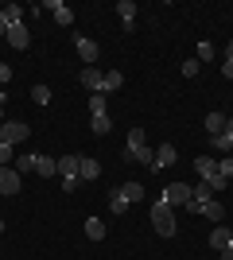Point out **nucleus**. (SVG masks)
<instances>
[{
    "label": "nucleus",
    "mask_w": 233,
    "mask_h": 260,
    "mask_svg": "<svg viewBox=\"0 0 233 260\" xmlns=\"http://www.w3.org/2000/svg\"><path fill=\"white\" fill-rule=\"evenodd\" d=\"M124 159L144 163V167H152V163H155V148L148 144V132H144V128H132V132H128V148H124Z\"/></svg>",
    "instance_id": "obj_1"
},
{
    "label": "nucleus",
    "mask_w": 233,
    "mask_h": 260,
    "mask_svg": "<svg viewBox=\"0 0 233 260\" xmlns=\"http://www.w3.org/2000/svg\"><path fill=\"white\" fill-rule=\"evenodd\" d=\"M148 217H152V225H155V233H159V237H175L179 221H175V210L167 206L163 198H155V202H152V210H148Z\"/></svg>",
    "instance_id": "obj_2"
},
{
    "label": "nucleus",
    "mask_w": 233,
    "mask_h": 260,
    "mask_svg": "<svg viewBox=\"0 0 233 260\" xmlns=\"http://www.w3.org/2000/svg\"><path fill=\"white\" fill-rule=\"evenodd\" d=\"M27 136H31V128H27L23 120H4V124H0V140L12 144V148H16V144H23Z\"/></svg>",
    "instance_id": "obj_3"
},
{
    "label": "nucleus",
    "mask_w": 233,
    "mask_h": 260,
    "mask_svg": "<svg viewBox=\"0 0 233 260\" xmlns=\"http://www.w3.org/2000/svg\"><path fill=\"white\" fill-rule=\"evenodd\" d=\"M163 202L167 206H187L190 202V186L187 183H167L163 186Z\"/></svg>",
    "instance_id": "obj_4"
},
{
    "label": "nucleus",
    "mask_w": 233,
    "mask_h": 260,
    "mask_svg": "<svg viewBox=\"0 0 233 260\" xmlns=\"http://www.w3.org/2000/svg\"><path fill=\"white\" fill-rule=\"evenodd\" d=\"M20 171H16V167H0V194H20Z\"/></svg>",
    "instance_id": "obj_5"
},
{
    "label": "nucleus",
    "mask_w": 233,
    "mask_h": 260,
    "mask_svg": "<svg viewBox=\"0 0 233 260\" xmlns=\"http://www.w3.org/2000/svg\"><path fill=\"white\" fill-rule=\"evenodd\" d=\"M179 152H175V144H159L155 148V163H152V171H167V167H175Z\"/></svg>",
    "instance_id": "obj_6"
},
{
    "label": "nucleus",
    "mask_w": 233,
    "mask_h": 260,
    "mask_svg": "<svg viewBox=\"0 0 233 260\" xmlns=\"http://www.w3.org/2000/svg\"><path fill=\"white\" fill-rule=\"evenodd\" d=\"M4 39H8V47H16V51H27V47H31V35H27V27H23V23H12Z\"/></svg>",
    "instance_id": "obj_7"
},
{
    "label": "nucleus",
    "mask_w": 233,
    "mask_h": 260,
    "mask_svg": "<svg viewBox=\"0 0 233 260\" xmlns=\"http://www.w3.org/2000/svg\"><path fill=\"white\" fill-rule=\"evenodd\" d=\"M74 51H78V58H82L86 66L97 62V43H93V39H86V35H78V39H74Z\"/></svg>",
    "instance_id": "obj_8"
},
{
    "label": "nucleus",
    "mask_w": 233,
    "mask_h": 260,
    "mask_svg": "<svg viewBox=\"0 0 233 260\" xmlns=\"http://www.w3.org/2000/svg\"><path fill=\"white\" fill-rule=\"evenodd\" d=\"M82 86H86L89 93H101V86H105V74H101L97 66H82Z\"/></svg>",
    "instance_id": "obj_9"
},
{
    "label": "nucleus",
    "mask_w": 233,
    "mask_h": 260,
    "mask_svg": "<svg viewBox=\"0 0 233 260\" xmlns=\"http://www.w3.org/2000/svg\"><path fill=\"white\" fill-rule=\"evenodd\" d=\"M78 167H82V155H58V179H78Z\"/></svg>",
    "instance_id": "obj_10"
},
{
    "label": "nucleus",
    "mask_w": 233,
    "mask_h": 260,
    "mask_svg": "<svg viewBox=\"0 0 233 260\" xmlns=\"http://www.w3.org/2000/svg\"><path fill=\"white\" fill-rule=\"evenodd\" d=\"M229 245H233V233H229V229H222V225H214V229H210V249L225 252Z\"/></svg>",
    "instance_id": "obj_11"
},
{
    "label": "nucleus",
    "mask_w": 233,
    "mask_h": 260,
    "mask_svg": "<svg viewBox=\"0 0 233 260\" xmlns=\"http://www.w3.org/2000/svg\"><path fill=\"white\" fill-rule=\"evenodd\" d=\"M113 194H121L124 202L132 206V202H140V198H144V186H140V183H121L117 190H113Z\"/></svg>",
    "instance_id": "obj_12"
},
{
    "label": "nucleus",
    "mask_w": 233,
    "mask_h": 260,
    "mask_svg": "<svg viewBox=\"0 0 233 260\" xmlns=\"http://www.w3.org/2000/svg\"><path fill=\"white\" fill-rule=\"evenodd\" d=\"M47 8L55 12V23H74V12H70V4H62V0H51Z\"/></svg>",
    "instance_id": "obj_13"
},
{
    "label": "nucleus",
    "mask_w": 233,
    "mask_h": 260,
    "mask_svg": "<svg viewBox=\"0 0 233 260\" xmlns=\"http://www.w3.org/2000/svg\"><path fill=\"white\" fill-rule=\"evenodd\" d=\"M35 171L43 175V179H55V175H58V159H51V155H39V159H35Z\"/></svg>",
    "instance_id": "obj_14"
},
{
    "label": "nucleus",
    "mask_w": 233,
    "mask_h": 260,
    "mask_svg": "<svg viewBox=\"0 0 233 260\" xmlns=\"http://www.w3.org/2000/svg\"><path fill=\"white\" fill-rule=\"evenodd\" d=\"M101 175V163L97 159H82V167H78V179H86V183H93Z\"/></svg>",
    "instance_id": "obj_15"
},
{
    "label": "nucleus",
    "mask_w": 233,
    "mask_h": 260,
    "mask_svg": "<svg viewBox=\"0 0 233 260\" xmlns=\"http://www.w3.org/2000/svg\"><path fill=\"white\" fill-rule=\"evenodd\" d=\"M225 128V113H218V109H210V113H206V132H210V136H218V132Z\"/></svg>",
    "instance_id": "obj_16"
},
{
    "label": "nucleus",
    "mask_w": 233,
    "mask_h": 260,
    "mask_svg": "<svg viewBox=\"0 0 233 260\" xmlns=\"http://www.w3.org/2000/svg\"><path fill=\"white\" fill-rule=\"evenodd\" d=\"M105 113H109L105 93H89V117H105Z\"/></svg>",
    "instance_id": "obj_17"
},
{
    "label": "nucleus",
    "mask_w": 233,
    "mask_h": 260,
    "mask_svg": "<svg viewBox=\"0 0 233 260\" xmlns=\"http://www.w3.org/2000/svg\"><path fill=\"white\" fill-rule=\"evenodd\" d=\"M194 171H198L202 179H210V175L218 171V159H210V155H198V159H194Z\"/></svg>",
    "instance_id": "obj_18"
},
{
    "label": "nucleus",
    "mask_w": 233,
    "mask_h": 260,
    "mask_svg": "<svg viewBox=\"0 0 233 260\" xmlns=\"http://www.w3.org/2000/svg\"><path fill=\"white\" fill-rule=\"evenodd\" d=\"M86 237L89 241H101V237H105V221H101V217H86Z\"/></svg>",
    "instance_id": "obj_19"
},
{
    "label": "nucleus",
    "mask_w": 233,
    "mask_h": 260,
    "mask_svg": "<svg viewBox=\"0 0 233 260\" xmlns=\"http://www.w3.org/2000/svg\"><path fill=\"white\" fill-rule=\"evenodd\" d=\"M35 159H39L35 152H23V155H16V163H12V167H16L20 175H27V171H35Z\"/></svg>",
    "instance_id": "obj_20"
},
{
    "label": "nucleus",
    "mask_w": 233,
    "mask_h": 260,
    "mask_svg": "<svg viewBox=\"0 0 233 260\" xmlns=\"http://www.w3.org/2000/svg\"><path fill=\"white\" fill-rule=\"evenodd\" d=\"M202 217H210L214 225H222V217H225V206H222V202H206V206H202Z\"/></svg>",
    "instance_id": "obj_21"
},
{
    "label": "nucleus",
    "mask_w": 233,
    "mask_h": 260,
    "mask_svg": "<svg viewBox=\"0 0 233 260\" xmlns=\"http://www.w3.org/2000/svg\"><path fill=\"white\" fill-rule=\"evenodd\" d=\"M117 12H121V20H124V27H128V31H132V20H136V4H132V0H121V4H117Z\"/></svg>",
    "instance_id": "obj_22"
},
{
    "label": "nucleus",
    "mask_w": 233,
    "mask_h": 260,
    "mask_svg": "<svg viewBox=\"0 0 233 260\" xmlns=\"http://www.w3.org/2000/svg\"><path fill=\"white\" fill-rule=\"evenodd\" d=\"M89 128H93V136H105V132H113L109 113H105V117H89Z\"/></svg>",
    "instance_id": "obj_23"
},
{
    "label": "nucleus",
    "mask_w": 233,
    "mask_h": 260,
    "mask_svg": "<svg viewBox=\"0 0 233 260\" xmlns=\"http://www.w3.org/2000/svg\"><path fill=\"white\" fill-rule=\"evenodd\" d=\"M124 86V74H117V70H109L105 74V86H101V93H117V89Z\"/></svg>",
    "instance_id": "obj_24"
},
{
    "label": "nucleus",
    "mask_w": 233,
    "mask_h": 260,
    "mask_svg": "<svg viewBox=\"0 0 233 260\" xmlns=\"http://www.w3.org/2000/svg\"><path fill=\"white\" fill-rule=\"evenodd\" d=\"M0 12H4L8 27H12V23H23V8H20V4H8V8H0Z\"/></svg>",
    "instance_id": "obj_25"
},
{
    "label": "nucleus",
    "mask_w": 233,
    "mask_h": 260,
    "mask_svg": "<svg viewBox=\"0 0 233 260\" xmlns=\"http://www.w3.org/2000/svg\"><path fill=\"white\" fill-rule=\"evenodd\" d=\"M12 163H16V148L0 140V167H12Z\"/></svg>",
    "instance_id": "obj_26"
},
{
    "label": "nucleus",
    "mask_w": 233,
    "mask_h": 260,
    "mask_svg": "<svg viewBox=\"0 0 233 260\" xmlns=\"http://www.w3.org/2000/svg\"><path fill=\"white\" fill-rule=\"evenodd\" d=\"M31 101L35 105H51V89L47 86H31Z\"/></svg>",
    "instance_id": "obj_27"
},
{
    "label": "nucleus",
    "mask_w": 233,
    "mask_h": 260,
    "mask_svg": "<svg viewBox=\"0 0 233 260\" xmlns=\"http://www.w3.org/2000/svg\"><path fill=\"white\" fill-rule=\"evenodd\" d=\"M202 183H210V190H214V194H218V190H225V186H229V179H225V175H218V171H214L210 179H202Z\"/></svg>",
    "instance_id": "obj_28"
},
{
    "label": "nucleus",
    "mask_w": 233,
    "mask_h": 260,
    "mask_svg": "<svg viewBox=\"0 0 233 260\" xmlns=\"http://www.w3.org/2000/svg\"><path fill=\"white\" fill-rule=\"evenodd\" d=\"M198 70H202L198 58H187V62H183V78H198Z\"/></svg>",
    "instance_id": "obj_29"
},
{
    "label": "nucleus",
    "mask_w": 233,
    "mask_h": 260,
    "mask_svg": "<svg viewBox=\"0 0 233 260\" xmlns=\"http://www.w3.org/2000/svg\"><path fill=\"white\" fill-rule=\"evenodd\" d=\"M109 210H113V214H117V217H121L124 210H128V202H124L121 194H109Z\"/></svg>",
    "instance_id": "obj_30"
},
{
    "label": "nucleus",
    "mask_w": 233,
    "mask_h": 260,
    "mask_svg": "<svg viewBox=\"0 0 233 260\" xmlns=\"http://www.w3.org/2000/svg\"><path fill=\"white\" fill-rule=\"evenodd\" d=\"M198 62H214V43H198V54H194Z\"/></svg>",
    "instance_id": "obj_31"
},
{
    "label": "nucleus",
    "mask_w": 233,
    "mask_h": 260,
    "mask_svg": "<svg viewBox=\"0 0 233 260\" xmlns=\"http://www.w3.org/2000/svg\"><path fill=\"white\" fill-rule=\"evenodd\" d=\"M218 175H225V179H233V155H225V159H218Z\"/></svg>",
    "instance_id": "obj_32"
},
{
    "label": "nucleus",
    "mask_w": 233,
    "mask_h": 260,
    "mask_svg": "<svg viewBox=\"0 0 233 260\" xmlns=\"http://www.w3.org/2000/svg\"><path fill=\"white\" fill-rule=\"evenodd\" d=\"M214 148H218V152H229V148H233V140H229V136H222V132H218V136H214Z\"/></svg>",
    "instance_id": "obj_33"
},
{
    "label": "nucleus",
    "mask_w": 233,
    "mask_h": 260,
    "mask_svg": "<svg viewBox=\"0 0 233 260\" xmlns=\"http://www.w3.org/2000/svg\"><path fill=\"white\" fill-rule=\"evenodd\" d=\"M8 82H12V66L0 62V86H8Z\"/></svg>",
    "instance_id": "obj_34"
},
{
    "label": "nucleus",
    "mask_w": 233,
    "mask_h": 260,
    "mask_svg": "<svg viewBox=\"0 0 233 260\" xmlns=\"http://www.w3.org/2000/svg\"><path fill=\"white\" fill-rule=\"evenodd\" d=\"M222 74H225V78H233V58H229V54H225V62H222Z\"/></svg>",
    "instance_id": "obj_35"
},
{
    "label": "nucleus",
    "mask_w": 233,
    "mask_h": 260,
    "mask_svg": "<svg viewBox=\"0 0 233 260\" xmlns=\"http://www.w3.org/2000/svg\"><path fill=\"white\" fill-rule=\"evenodd\" d=\"M222 136H229V140H233V117H225V128H222Z\"/></svg>",
    "instance_id": "obj_36"
},
{
    "label": "nucleus",
    "mask_w": 233,
    "mask_h": 260,
    "mask_svg": "<svg viewBox=\"0 0 233 260\" xmlns=\"http://www.w3.org/2000/svg\"><path fill=\"white\" fill-rule=\"evenodd\" d=\"M0 35H8V20H4V12H0Z\"/></svg>",
    "instance_id": "obj_37"
},
{
    "label": "nucleus",
    "mask_w": 233,
    "mask_h": 260,
    "mask_svg": "<svg viewBox=\"0 0 233 260\" xmlns=\"http://www.w3.org/2000/svg\"><path fill=\"white\" fill-rule=\"evenodd\" d=\"M222 260H233V245H229V249H225V252H222Z\"/></svg>",
    "instance_id": "obj_38"
},
{
    "label": "nucleus",
    "mask_w": 233,
    "mask_h": 260,
    "mask_svg": "<svg viewBox=\"0 0 233 260\" xmlns=\"http://www.w3.org/2000/svg\"><path fill=\"white\" fill-rule=\"evenodd\" d=\"M4 105H8V98H0V120H4Z\"/></svg>",
    "instance_id": "obj_39"
},
{
    "label": "nucleus",
    "mask_w": 233,
    "mask_h": 260,
    "mask_svg": "<svg viewBox=\"0 0 233 260\" xmlns=\"http://www.w3.org/2000/svg\"><path fill=\"white\" fill-rule=\"evenodd\" d=\"M229 58H233V43H229Z\"/></svg>",
    "instance_id": "obj_40"
},
{
    "label": "nucleus",
    "mask_w": 233,
    "mask_h": 260,
    "mask_svg": "<svg viewBox=\"0 0 233 260\" xmlns=\"http://www.w3.org/2000/svg\"><path fill=\"white\" fill-rule=\"evenodd\" d=\"M0 229H4V221H0Z\"/></svg>",
    "instance_id": "obj_41"
}]
</instances>
